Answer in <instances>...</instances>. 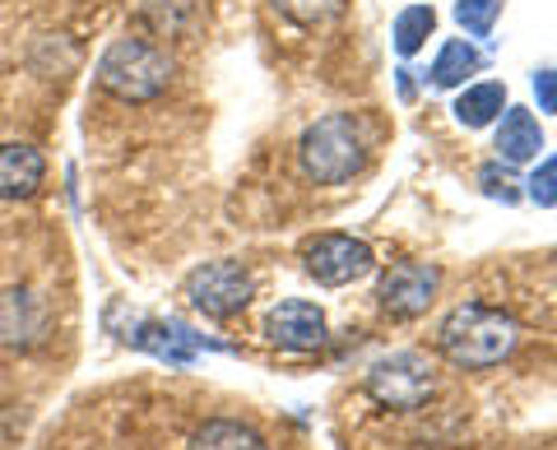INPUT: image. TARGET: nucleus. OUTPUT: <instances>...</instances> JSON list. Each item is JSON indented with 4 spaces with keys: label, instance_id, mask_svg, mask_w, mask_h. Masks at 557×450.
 Returning <instances> with one entry per match:
<instances>
[{
    "label": "nucleus",
    "instance_id": "f257e3e1",
    "mask_svg": "<svg viewBox=\"0 0 557 450\" xmlns=\"http://www.w3.org/2000/svg\"><path fill=\"white\" fill-rule=\"evenodd\" d=\"M520 343V325L511 311L487 307V302H460L437 330V349L446 353L450 367L460 372H487L507 362Z\"/></svg>",
    "mask_w": 557,
    "mask_h": 450
},
{
    "label": "nucleus",
    "instance_id": "f03ea898",
    "mask_svg": "<svg viewBox=\"0 0 557 450\" xmlns=\"http://www.w3.org/2000/svg\"><path fill=\"white\" fill-rule=\"evenodd\" d=\"M302 172L317 186H339L368 163V126L354 112H330L302 135Z\"/></svg>",
    "mask_w": 557,
    "mask_h": 450
},
{
    "label": "nucleus",
    "instance_id": "7ed1b4c3",
    "mask_svg": "<svg viewBox=\"0 0 557 450\" xmlns=\"http://www.w3.org/2000/svg\"><path fill=\"white\" fill-rule=\"evenodd\" d=\"M98 84L121 102H153L172 84V57L145 38H116L98 61Z\"/></svg>",
    "mask_w": 557,
    "mask_h": 450
},
{
    "label": "nucleus",
    "instance_id": "20e7f679",
    "mask_svg": "<svg viewBox=\"0 0 557 450\" xmlns=\"http://www.w3.org/2000/svg\"><path fill=\"white\" fill-rule=\"evenodd\" d=\"M368 395L381 409H395V413H409V409H423L432 395H437V367H432L428 353H391L372 362L368 372Z\"/></svg>",
    "mask_w": 557,
    "mask_h": 450
},
{
    "label": "nucleus",
    "instance_id": "39448f33",
    "mask_svg": "<svg viewBox=\"0 0 557 450\" xmlns=\"http://www.w3.org/2000/svg\"><path fill=\"white\" fill-rule=\"evenodd\" d=\"M186 298L209 321H233L251 307L256 279L242 261H209V265L186 274Z\"/></svg>",
    "mask_w": 557,
    "mask_h": 450
},
{
    "label": "nucleus",
    "instance_id": "423d86ee",
    "mask_svg": "<svg viewBox=\"0 0 557 450\" xmlns=\"http://www.w3.org/2000/svg\"><path fill=\"white\" fill-rule=\"evenodd\" d=\"M302 265L307 274L317 279L321 288H344V284H358L376 270V251L368 247L362 237H348V233H317L302 247Z\"/></svg>",
    "mask_w": 557,
    "mask_h": 450
},
{
    "label": "nucleus",
    "instance_id": "0eeeda50",
    "mask_svg": "<svg viewBox=\"0 0 557 450\" xmlns=\"http://www.w3.org/2000/svg\"><path fill=\"white\" fill-rule=\"evenodd\" d=\"M437 288H442V270L437 265H428V261H395L386 274H381L376 302L395 321H418L432 302H437Z\"/></svg>",
    "mask_w": 557,
    "mask_h": 450
},
{
    "label": "nucleus",
    "instance_id": "6e6552de",
    "mask_svg": "<svg viewBox=\"0 0 557 450\" xmlns=\"http://www.w3.org/2000/svg\"><path fill=\"white\" fill-rule=\"evenodd\" d=\"M121 339H126L131 349H139V353H153L159 362H168V367H190V362L200 358V349H209V343L200 335H190L186 325L149 321V316H131L126 330H121Z\"/></svg>",
    "mask_w": 557,
    "mask_h": 450
},
{
    "label": "nucleus",
    "instance_id": "1a4fd4ad",
    "mask_svg": "<svg viewBox=\"0 0 557 450\" xmlns=\"http://www.w3.org/2000/svg\"><path fill=\"white\" fill-rule=\"evenodd\" d=\"M265 339L274 349H288V353H317L325 343V311L307 298L278 302L265 316Z\"/></svg>",
    "mask_w": 557,
    "mask_h": 450
},
{
    "label": "nucleus",
    "instance_id": "9d476101",
    "mask_svg": "<svg viewBox=\"0 0 557 450\" xmlns=\"http://www.w3.org/2000/svg\"><path fill=\"white\" fill-rule=\"evenodd\" d=\"M51 311L38 292L5 288L0 292V349H38L47 339Z\"/></svg>",
    "mask_w": 557,
    "mask_h": 450
},
{
    "label": "nucleus",
    "instance_id": "9b49d317",
    "mask_svg": "<svg viewBox=\"0 0 557 450\" xmlns=\"http://www.w3.org/2000/svg\"><path fill=\"white\" fill-rule=\"evenodd\" d=\"M47 182V159L42 149L24 140L0 145V200H33Z\"/></svg>",
    "mask_w": 557,
    "mask_h": 450
},
{
    "label": "nucleus",
    "instance_id": "f8f14e48",
    "mask_svg": "<svg viewBox=\"0 0 557 450\" xmlns=\"http://www.w3.org/2000/svg\"><path fill=\"white\" fill-rule=\"evenodd\" d=\"M539 149H544V126H539V116L530 108H507L497 126V159L502 163H534Z\"/></svg>",
    "mask_w": 557,
    "mask_h": 450
},
{
    "label": "nucleus",
    "instance_id": "ddd939ff",
    "mask_svg": "<svg viewBox=\"0 0 557 450\" xmlns=\"http://www.w3.org/2000/svg\"><path fill=\"white\" fill-rule=\"evenodd\" d=\"M190 450H270L260 432H251L247 423H233V418H209L196 427L190 437Z\"/></svg>",
    "mask_w": 557,
    "mask_h": 450
},
{
    "label": "nucleus",
    "instance_id": "4468645a",
    "mask_svg": "<svg viewBox=\"0 0 557 450\" xmlns=\"http://www.w3.org/2000/svg\"><path fill=\"white\" fill-rule=\"evenodd\" d=\"M502 112H507V89H502V84H474V89H465L456 98V121L469 130L493 126Z\"/></svg>",
    "mask_w": 557,
    "mask_h": 450
},
{
    "label": "nucleus",
    "instance_id": "2eb2a0df",
    "mask_svg": "<svg viewBox=\"0 0 557 450\" xmlns=\"http://www.w3.org/2000/svg\"><path fill=\"white\" fill-rule=\"evenodd\" d=\"M479 65H483V57H479V47H469V42H446L442 47V57L432 61V89H460V84L469 79V75H479Z\"/></svg>",
    "mask_w": 557,
    "mask_h": 450
},
{
    "label": "nucleus",
    "instance_id": "dca6fc26",
    "mask_svg": "<svg viewBox=\"0 0 557 450\" xmlns=\"http://www.w3.org/2000/svg\"><path fill=\"white\" fill-rule=\"evenodd\" d=\"M432 33H437V10H432V5L399 10V20H395V51H399V57H413V51L423 47Z\"/></svg>",
    "mask_w": 557,
    "mask_h": 450
},
{
    "label": "nucleus",
    "instance_id": "f3484780",
    "mask_svg": "<svg viewBox=\"0 0 557 450\" xmlns=\"http://www.w3.org/2000/svg\"><path fill=\"white\" fill-rule=\"evenodd\" d=\"M270 5L284 14V20H293V24L317 28V24L339 20V14L348 10V0H270Z\"/></svg>",
    "mask_w": 557,
    "mask_h": 450
},
{
    "label": "nucleus",
    "instance_id": "a211bd4d",
    "mask_svg": "<svg viewBox=\"0 0 557 450\" xmlns=\"http://www.w3.org/2000/svg\"><path fill=\"white\" fill-rule=\"evenodd\" d=\"M479 186H483V196L497 200V204H520V196H525L520 182L511 177V163H502V159L479 167Z\"/></svg>",
    "mask_w": 557,
    "mask_h": 450
},
{
    "label": "nucleus",
    "instance_id": "6ab92c4d",
    "mask_svg": "<svg viewBox=\"0 0 557 450\" xmlns=\"http://www.w3.org/2000/svg\"><path fill=\"white\" fill-rule=\"evenodd\" d=\"M502 14V0H456V24L469 38H487Z\"/></svg>",
    "mask_w": 557,
    "mask_h": 450
},
{
    "label": "nucleus",
    "instance_id": "aec40b11",
    "mask_svg": "<svg viewBox=\"0 0 557 450\" xmlns=\"http://www.w3.org/2000/svg\"><path fill=\"white\" fill-rule=\"evenodd\" d=\"M525 196H530L534 204H544V210H553V204H557V153H553V159H544V163H539V167L530 172Z\"/></svg>",
    "mask_w": 557,
    "mask_h": 450
},
{
    "label": "nucleus",
    "instance_id": "412c9836",
    "mask_svg": "<svg viewBox=\"0 0 557 450\" xmlns=\"http://www.w3.org/2000/svg\"><path fill=\"white\" fill-rule=\"evenodd\" d=\"M534 98H539V112H557V71L534 75Z\"/></svg>",
    "mask_w": 557,
    "mask_h": 450
},
{
    "label": "nucleus",
    "instance_id": "4be33fe9",
    "mask_svg": "<svg viewBox=\"0 0 557 450\" xmlns=\"http://www.w3.org/2000/svg\"><path fill=\"white\" fill-rule=\"evenodd\" d=\"M395 75H399V98L409 102V98H413V79H409V71H395Z\"/></svg>",
    "mask_w": 557,
    "mask_h": 450
}]
</instances>
